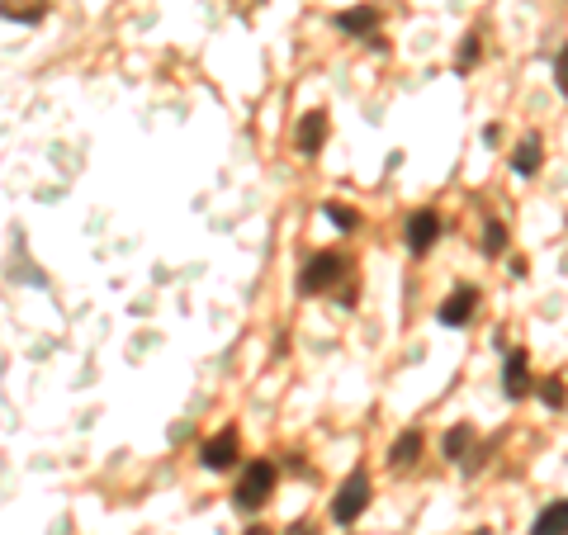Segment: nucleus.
<instances>
[{
    "label": "nucleus",
    "mask_w": 568,
    "mask_h": 535,
    "mask_svg": "<svg viewBox=\"0 0 568 535\" xmlns=\"http://www.w3.org/2000/svg\"><path fill=\"white\" fill-rule=\"evenodd\" d=\"M275 479H280V469L270 460H251L247 469H242L237 488H232V507H237V512H261L270 502V493H275Z\"/></svg>",
    "instance_id": "f257e3e1"
},
{
    "label": "nucleus",
    "mask_w": 568,
    "mask_h": 535,
    "mask_svg": "<svg viewBox=\"0 0 568 535\" xmlns=\"http://www.w3.org/2000/svg\"><path fill=\"white\" fill-rule=\"evenodd\" d=\"M346 275H351V256L346 251H313L299 270V294H327Z\"/></svg>",
    "instance_id": "f03ea898"
},
{
    "label": "nucleus",
    "mask_w": 568,
    "mask_h": 535,
    "mask_svg": "<svg viewBox=\"0 0 568 535\" xmlns=\"http://www.w3.org/2000/svg\"><path fill=\"white\" fill-rule=\"evenodd\" d=\"M370 474H365V469H355L351 479L341 483V493L337 498H332V521H337V526H351V521H360V512H365V507H370Z\"/></svg>",
    "instance_id": "7ed1b4c3"
},
{
    "label": "nucleus",
    "mask_w": 568,
    "mask_h": 535,
    "mask_svg": "<svg viewBox=\"0 0 568 535\" xmlns=\"http://www.w3.org/2000/svg\"><path fill=\"white\" fill-rule=\"evenodd\" d=\"M237 455H242L237 427H223L218 436H209V441L199 446V464H204V469H213V474H223V469H232V464H237Z\"/></svg>",
    "instance_id": "20e7f679"
},
{
    "label": "nucleus",
    "mask_w": 568,
    "mask_h": 535,
    "mask_svg": "<svg viewBox=\"0 0 568 535\" xmlns=\"http://www.w3.org/2000/svg\"><path fill=\"white\" fill-rule=\"evenodd\" d=\"M327 133H332V119H327V109H308L299 119V133H294V147H299V157H318L322 143H327Z\"/></svg>",
    "instance_id": "39448f33"
},
{
    "label": "nucleus",
    "mask_w": 568,
    "mask_h": 535,
    "mask_svg": "<svg viewBox=\"0 0 568 535\" xmlns=\"http://www.w3.org/2000/svg\"><path fill=\"white\" fill-rule=\"evenodd\" d=\"M436 237H441V214L436 209H417L408 218V251L412 256H426V251L436 247Z\"/></svg>",
    "instance_id": "423d86ee"
},
{
    "label": "nucleus",
    "mask_w": 568,
    "mask_h": 535,
    "mask_svg": "<svg viewBox=\"0 0 568 535\" xmlns=\"http://www.w3.org/2000/svg\"><path fill=\"white\" fill-rule=\"evenodd\" d=\"M474 313H479V289L474 285H460L450 299L441 304V313L436 318L445 322V327H464V322H474Z\"/></svg>",
    "instance_id": "0eeeda50"
},
{
    "label": "nucleus",
    "mask_w": 568,
    "mask_h": 535,
    "mask_svg": "<svg viewBox=\"0 0 568 535\" xmlns=\"http://www.w3.org/2000/svg\"><path fill=\"white\" fill-rule=\"evenodd\" d=\"M531 356H526V351H512V356H507V365H502V393H507V398H526V393H531Z\"/></svg>",
    "instance_id": "6e6552de"
},
{
    "label": "nucleus",
    "mask_w": 568,
    "mask_h": 535,
    "mask_svg": "<svg viewBox=\"0 0 568 535\" xmlns=\"http://www.w3.org/2000/svg\"><path fill=\"white\" fill-rule=\"evenodd\" d=\"M379 19L384 15L374 5H351V10H337V29L351 38H370V34H379Z\"/></svg>",
    "instance_id": "1a4fd4ad"
},
{
    "label": "nucleus",
    "mask_w": 568,
    "mask_h": 535,
    "mask_svg": "<svg viewBox=\"0 0 568 535\" xmlns=\"http://www.w3.org/2000/svg\"><path fill=\"white\" fill-rule=\"evenodd\" d=\"M540 161H545V143H540V133H526V138L516 143V152H512V171L521 180H531L535 171H540Z\"/></svg>",
    "instance_id": "9d476101"
},
{
    "label": "nucleus",
    "mask_w": 568,
    "mask_h": 535,
    "mask_svg": "<svg viewBox=\"0 0 568 535\" xmlns=\"http://www.w3.org/2000/svg\"><path fill=\"white\" fill-rule=\"evenodd\" d=\"M0 19L34 29V24H43V19H48V0H0Z\"/></svg>",
    "instance_id": "9b49d317"
},
{
    "label": "nucleus",
    "mask_w": 568,
    "mask_h": 535,
    "mask_svg": "<svg viewBox=\"0 0 568 535\" xmlns=\"http://www.w3.org/2000/svg\"><path fill=\"white\" fill-rule=\"evenodd\" d=\"M422 446H426V436L417 427L403 431V436L393 441V450H389V464H393V469H412V464L422 460Z\"/></svg>",
    "instance_id": "f8f14e48"
},
{
    "label": "nucleus",
    "mask_w": 568,
    "mask_h": 535,
    "mask_svg": "<svg viewBox=\"0 0 568 535\" xmlns=\"http://www.w3.org/2000/svg\"><path fill=\"white\" fill-rule=\"evenodd\" d=\"M469 446H474V427H469V422L450 427V431H445V441H441V450H445V460H450V464L469 460Z\"/></svg>",
    "instance_id": "ddd939ff"
},
{
    "label": "nucleus",
    "mask_w": 568,
    "mask_h": 535,
    "mask_svg": "<svg viewBox=\"0 0 568 535\" xmlns=\"http://www.w3.org/2000/svg\"><path fill=\"white\" fill-rule=\"evenodd\" d=\"M531 535H568V498L564 502H550V507L535 517Z\"/></svg>",
    "instance_id": "4468645a"
},
{
    "label": "nucleus",
    "mask_w": 568,
    "mask_h": 535,
    "mask_svg": "<svg viewBox=\"0 0 568 535\" xmlns=\"http://www.w3.org/2000/svg\"><path fill=\"white\" fill-rule=\"evenodd\" d=\"M535 393H540V403H545V408H564L568 403V389H564V379H540V384H531Z\"/></svg>",
    "instance_id": "2eb2a0df"
},
{
    "label": "nucleus",
    "mask_w": 568,
    "mask_h": 535,
    "mask_svg": "<svg viewBox=\"0 0 568 535\" xmlns=\"http://www.w3.org/2000/svg\"><path fill=\"white\" fill-rule=\"evenodd\" d=\"M502 251H507V223H488V228H483V256H502Z\"/></svg>",
    "instance_id": "dca6fc26"
},
{
    "label": "nucleus",
    "mask_w": 568,
    "mask_h": 535,
    "mask_svg": "<svg viewBox=\"0 0 568 535\" xmlns=\"http://www.w3.org/2000/svg\"><path fill=\"white\" fill-rule=\"evenodd\" d=\"M483 57V43H479V34H464V43H460V57H455V72H469L474 62Z\"/></svg>",
    "instance_id": "f3484780"
},
{
    "label": "nucleus",
    "mask_w": 568,
    "mask_h": 535,
    "mask_svg": "<svg viewBox=\"0 0 568 535\" xmlns=\"http://www.w3.org/2000/svg\"><path fill=\"white\" fill-rule=\"evenodd\" d=\"M322 214L332 218V223H337L341 232H355V228H360V214H355V209H346V204H337V199H332V204H327Z\"/></svg>",
    "instance_id": "a211bd4d"
},
{
    "label": "nucleus",
    "mask_w": 568,
    "mask_h": 535,
    "mask_svg": "<svg viewBox=\"0 0 568 535\" xmlns=\"http://www.w3.org/2000/svg\"><path fill=\"white\" fill-rule=\"evenodd\" d=\"M554 86H559V95L568 100V43L559 48V57H554Z\"/></svg>",
    "instance_id": "6ab92c4d"
},
{
    "label": "nucleus",
    "mask_w": 568,
    "mask_h": 535,
    "mask_svg": "<svg viewBox=\"0 0 568 535\" xmlns=\"http://www.w3.org/2000/svg\"><path fill=\"white\" fill-rule=\"evenodd\" d=\"M284 535H318V526H313V521H294Z\"/></svg>",
    "instance_id": "aec40b11"
},
{
    "label": "nucleus",
    "mask_w": 568,
    "mask_h": 535,
    "mask_svg": "<svg viewBox=\"0 0 568 535\" xmlns=\"http://www.w3.org/2000/svg\"><path fill=\"white\" fill-rule=\"evenodd\" d=\"M247 535H270V526H247Z\"/></svg>",
    "instance_id": "412c9836"
},
{
    "label": "nucleus",
    "mask_w": 568,
    "mask_h": 535,
    "mask_svg": "<svg viewBox=\"0 0 568 535\" xmlns=\"http://www.w3.org/2000/svg\"><path fill=\"white\" fill-rule=\"evenodd\" d=\"M469 535H488V531H483V526H479V531H469Z\"/></svg>",
    "instance_id": "4be33fe9"
}]
</instances>
